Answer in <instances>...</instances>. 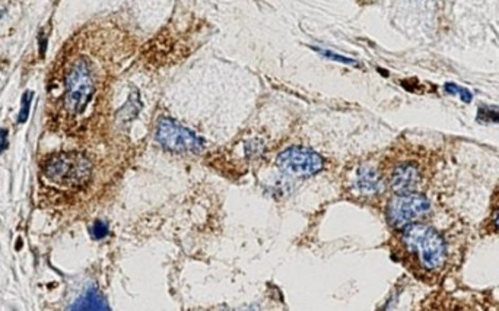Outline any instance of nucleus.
I'll list each match as a JSON object with an SVG mask.
<instances>
[{"mask_svg": "<svg viewBox=\"0 0 499 311\" xmlns=\"http://www.w3.org/2000/svg\"><path fill=\"white\" fill-rule=\"evenodd\" d=\"M401 241L406 250L412 253L423 271L438 272L447 260V247L442 237L433 227L409 224L403 228Z\"/></svg>", "mask_w": 499, "mask_h": 311, "instance_id": "obj_1", "label": "nucleus"}, {"mask_svg": "<svg viewBox=\"0 0 499 311\" xmlns=\"http://www.w3.org/2000/svg\"><path fill=\"white\" fill-rule=\"evenodd\" d=\"M95 93V81L90 64L85 57L72 63L66 74L64 105L72 115H82Z\"/></svg>", "mask_w": 499, "mask_h": 311, "instance_id": "obj_2", "label": "nucleus"}, {"mask_svg": "<svg viewBox=\"0 0 499 311\" xmlns=\"http://www.w3.org/2000/svg\"><path fill=\"white\" fill-rule=\"evenodd\" d=\"M44 172L61 187H81L90 177V161L81 152H63L47 161Z\"/></svg>", "mask_w": 499, "mask_h": 311, "instance_id": "obj_3", "label": "nucleus"}, {"mask_svg": "<svg viewBox=\"0 0 499 311\" xmlns=\"http://www.w3.org/2000/svg\"><path fill=\"white\" fill-rule=\"evenodd\" d=\"M156 141L164 149L177 153L199 152L203 148L201 138L170 117H164L158 123Z\"/></svg>", "mask_w": 499, "mask_h": 311, "instance_id": "obj_4", "label": "nucleus"}, {"mask_svg": "<svg viewBox=\"0 0 499 311\" xmlns=\"http://www.w3.org/2000/svg\"><path fill=\"white\" fill-rule=\"evenodd\" d=\"M430 202L419 193H404L393 197L387 206V216L394 228H404L413 224V221L428 213Z\"/></svg>", "mask_w": 499, "mask_h": 311, "instance_id": "obj_5", "label": "nucleus"}, {"mask_svg": "<svg viewBox=\"0 0 499 311\" xmlns=\"http://www.w3.org/2000/svg\"><path fill=\"white\" fill-rule=\"evenodd\" d=\"M278 167L295 177H311L323 168V158L305 146H290L278 157Z\"/></svg>", "mask_w": 499, "mask_h": 311, "instance_id": "obj_6", "label": "nucleus"}, {"mask_svg": "<svg viewBox=\"0 0 499 311\" xmlns=\"http://www.w3.org/2000/svg\"><path fill=\"white\" fill-rule=\"evenodd\" d=\"M419 183H421V171L412 163L399 164L393 170L392 177H390L392 189L399 194L415 192L418 189Z\"/></svg>", "mask_w": 499, "mask_h": 311, "instance_id": "obj_7", "label": "nucleus"}, {"mask_svg": "<svg viewBox=\"0 0 499 311\" xmlns=\"http://www.w3.org/2000/svg\"><path fill=\"white\" fill-rule=\"evenodd\" d=\"M356 186L362 194H378L384 190V182L380 172L371 167H362L356 175Z\"/></svg>", "mask_w": 499, "mask_h": 311, "instance_id": "obj_8", "label": "nucleus"}, {"mask_svg": "<svg viewBox=\"0 0 499 311\" xmlns=\"http://www.w3.org/2000/svg\"><path fill=\"white\" fill-rule=\"evenodd\" d=\"M71 308L72 310H110L104 297L97 290H88Z\"/></svg>", "mask_w": 499, "mask_h": 311, "instance_id": "obj_9", "label": "nucleus"}, {"mask_svg": "<svg viewBox=\"0 0 499 311\" xmlns=\"http://www.w3.org/2000/svg\"><path fill=\"white\" fill-rule=\"evenodd\" d=\"M444 88H445V93H447V94L459 95V97L462 98V101L466 102V104H470L471 100H473V94H471L469 90H466V88H463V86H460V85H457V83L448 82V83H445Z\"/></svg>", "mask_w": 499, "mask_h": 311, "instance_id": "obj_10", "label": "nucleus"}, {"mask_svg": "<svg viewBox=\"0 0 499 311\" xmlns=\"http://www.w3.org/2000/svg\"><path fill=\"white\" fill-rule=\"evenodd\" d=\"M34 100V93L33 91H25V94L22 95V105H20V111L18 116V123H25L28 120L30 116V108Z\"/></svg>", "mask_w": 499, "mask_h": 311, "instance_id": "obj_11", "label": "nucleus"}, {"mask_svg": "<svg viewBox=\"0 0 499 311\" xmlns=\"http://www.w3.org/2000/svg\"><path fill=\"white\" fill-rule=\"evenodd\" d=\"M315 52H319L320 54H323L324 57L330 59V60H336L339 63H346V64H356V61L353 59H349V57H345V56H340V54H336L334 52H330V50H324V49H317V47H312Z\"/></svg>", "mask_w": 499, "mask_h": 311, "instance_id": "obj_12", "label": "nucleus"}, {"mask_svg": "<svg viewBox=\"0 0 499 311\" xmlns=\"http://www.w3.org/2000/svg\"><path fill=\"white\" fill-rule=\"evenodd\" d=\"M478 120H481V122H499V113H498V111L483 105V107L479 108Z\"/></svg>", "mask_w": 499, "mask_h": 311, "instance_id": "obj_13", "label": "nucleus"}, {"mask_svg": "<svg viewBox=\"0 0 499 311\" xmlns=\"http://www.w3.org/2000/svg\"><path fill=\"white\" fill-rule=\"evenodd\" d=\"M108 225L105 224V222H102V221H97L95 222V224L93 225V228H90V234H93V237L95 238V240H101V238H104V237H107L108 235Z\"/></svg>", "mask_w": 499, "mask_h": 311, "instance_id": "obj_14", "label": "nucleus"}, {"mask_svg": "<svg viewBox=\"0 0 499 311\" xmlns=\"http://www.w3.org/2000/svg\"><path fill=\"white\" fill-rule=\"evenodd\" d=\"M9 146V142H8V130L6 129H2L0 130V153H2L4 151H6Z\"/></svg>", "mask_w": 499, "mask_h": 311, "instance_id": "obj_15", "label": "nucleus"}, {"mask_svg": "<svg viewBox=\"0 0 499 311\" xmlns=\"http://www.w3.org/2000/svg\"><path fill=\"white\" fill-rule=\"evenodd\" d=\"M493 225L499 230V209L495 212V215H493Z\"/></svg>", "mask_w": 499, "mask_h": 311, "instance_id": "obj_16", "label": "nucleus"}]
</instances>
